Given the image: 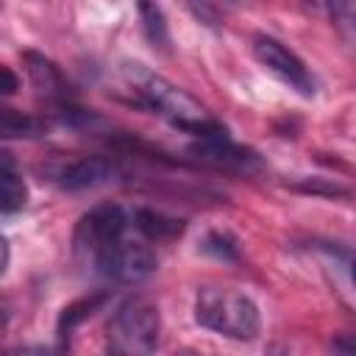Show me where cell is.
<instances>
[{
	"instance_id": "cell-1",
	"label": "cell",
	"mask_w": 356,
	"mask_h": 356,
	"mask_svg": "<svg viewBox=\"0 0 356 356\" xmlns=\"http://www.w3.org/2000/svg\"><path fill=\"white\" fill-rule=\"evenodd\" d=\"M122 75L134 86L139 100L147 103L150 108H156L159 114H164L175 128H184V131H189V134H195L200 139L225 136V128H220L195 97H189L184 89H178L167 78L150 72L145 64L125 61L122 64Z\"/></svg>"
},
{
	"instance_id": "cell-2",
	"label": "cell",
	"mask_w": 356,
	"mask_h": 356,
	"mask_svg": "<svg viewBox=\"0 0 356 356\" xmlns=\"http://www.w3.org/2000/svg\"><path fill=\"white\" fill-rule=\"evenodd\" d=\"M195 320L203 328L239 342L256 339L261 328L259 306L245 292L228 286H203L195 298Z\"/></svg>"
},
{
	"instance_id": "cell-3",
	"label": "cell",
	"mask_w": 356,
	"mask_h": 356,
	"mask_svg": "<svg viewBox=\"0 0 356 356\" xmlns=\"http://www.w3.org/2000/svg\"><path fill=\"white\" fill-rule=\"evenodd\" d=\"M159 309L153 300L136 295L117 306L106 328L108 356H153L159 345Z\"/></svg>"
},
{
	"instance_id": "cell-4",
	"label": "cell",
	"mask_w": 356,
	"mask_h": 356,
	"mask_svg": "<svg viewBox=\"0 0 356 356\" xmlns=\"http://www.w3.org/2000/svg\"><path fill=\"white\" fill-rule=\"evenodd\" d=\"M125 228H128V217L117 203L95 206L89 214H83L78 220V228L72 236L75 256L92 267L106 250H111L114 245L122 242Z\"/></svg>"
},
{
	"instance_id": "cell-5",
	"label": "cell",
	"mask_w": 356,
	"mask_h": 356,
	"mask_svg": "<svg viewBox=\"0 0 356 356\" xmlns=\"http://www.w3.org/2000/svg\"><path fill=\"white\" fill-rule=\"evenodd\" d=\"M156 270V253L139 242H120L111 250H106L95 264L92 273L120 281V284H139Z\"/></svg>"
},
{
	"instance_id": "cell-6",
	"label": "cell",
	"mask_w": 356,
	"mask_h": 356,
	"mask_svg": "<svg viewBox=\"0 0 356 356\" xmlns=\"http://www.w3.org/2000/svg\"><path fill=\"white\" fill-rule=\"evenodd\" d=\"M253 53H256V58H259L275 78H281L289 89H295V92H300V95H306V97L314 95V78L309 75V70L303 67V61H300L289 47H284L278 39H273V36H256Z\"/></svg>"
},
{
	"instance_id": "cell-7",
	"label": "cell",
	"mask_w": 356,
	"mask_h": 356,
	"mask_svg": "<svg viewBox=\"0 0 356 356\" xmlns=\"http://www.w3.org/2000/svg\"><path fill=\"white\" fill-rule=\"evenodd\" d=\"M47 172L56 186H61L67 192H78V189H92V186L111 181L114 164L100 156H81L72 161H61V164L50 167Z\"/></svg>"
},
{
	"instance_id": "cell-8",
	"label": "cell",
	"mask_w": 356,
	"mask_h": 356,
	"mask_svg": "<svg viewBox=\"0 0 356 356\" xmlns=\"http://www.w3.org/2000/svg\"><path fill=\"white\" fill-rule=\"evenodd\" d=\"M25 64H28V78L33 83V89L44 97H67L70 86L64 81V75L58 72V67L39 56V53H25Z\"/></svg>"
},
{
	"instance_id": "cell-9",
	"label": "cell",
	"mask_w": 356,
	"mask_h": 356,
	"mask_svg": "<svg viewBox=\"0 0 356 356\" xmlns=\"http://www.w3.org/2000/svg\"><path fill=\"white\" fill-rule=\"evenodd\" d=\"M134 225H136V231H139L142 236H147L150 242H170V239L181 236V231H184V220L167 217V214L153 211V209H136Z\"/></svg>"
},
{
	"instance_id": "cell-10",
	"label": "cell",
	"mask_w": 356,
	"mask_h": 356,
	"mask_svg": "<svg viewBox=\"0 0 356 356\" xmlns=\"http://www.w3.org/2000/svg\"><path fill=\"white\" fill-rule=\"evenodd\" d=\"M44 131V122L17 111V108H0V139H28V136H39Z\"/></svg>"
},
{
	"instance_id": "cell-11",
	"label": "cell",
	"mask_w": 356,
	"mask_h": 356,
	"mask_svg": "<svg viewBox=\"0 0 356 356\" xmlns=\"http://www.w3.org/2000/svg\"><path fill=\"white\" fill-rule=\"evenodd\" d=\"M28 203V186L25 181L11 172V167H0V214L19 211Z\"/></svg>"
},
{
	"instance_id": "cell-12",
	"label": "cell",
	"mask_w": 356,
	"mask_h": 356,
	"mask_svg": "<svg viewBox=\"0 0 356 356\" xmlns=\"http://www.w3.org/2000/svg\"><path fill=\"white\" fill-rule=\"evenodd\" d=\"M139 11H142V17H145V31H147V39L153 42V47L167 50L170 36H167V25H164L161 8H159V6H150V3H142Z\"/></svg>"
},
{
	"instance_id": "cell-13",
	"label": "cell",
	"mask_w": 356,
	"mask_h": 356,
	"mask_svg": "<svg viewBox=\"0 0 356 356\" xmlns=\"http://www.w3.org/2000/svg\"><path fill=\"white\" fill-rule=\"evenodd\" d=\"M103 300V295H97V298H83V300H78V303H72V306H67L64 309V314H61V320H58V334L61 337H67L81 320H86L89 314H92V309L97 306Z\"/></svg>"
},
{
	"instance_id": "cell-14",
	"label": "cell",
	"mask_w": 356,
	"mask_h": 356,
	"mask_svg": "<svg viewBox=\"0 0 356 356\" xmlns=\"http://www.w3.org/2000/svg\"><path fill=\"white\" fill-rule=\"evenodd\" d=\"M203 250H206V253H214L217 259H228V261L236 259V245H234L225 234H209V236L203 239Z\"/></svg>"
},
{
	"instance_id": "cell-15",
	"label": "cell",
	"mask_w": 356,
	"mask_h": 356,
	"mask_svg": "<svg viewBox=\"0 0 356 356\" xmlns=\"http://www.w3.org/2000/svg\"><path fill=\"white\" fill-rule=\"evenodd\" d=\"M17 89H19L17 75L8 67H0V95H14Z\"/></svg>"
},
{
	"instance_id": "cell-16",
	"label": "cell",
	"mask_w": 356,
	"mask_h": 356,
	"mask_svg": "<svg viewBox=\"0 0 356 356\" xmlns=\"http://www.w3.org/2000/svg\"><path fill=\"white\" fill-rule=\"evenodd\" d=\"M334 356H353V339L350 337H339L334 342Z\"/></svg>"
},
{
	"instance_id": "cell-17",
	"label": "cell",
	"mask_w": 356,
	"mask_h": 356,
	"mask_svg": "<svg viewBox=\"0 0 356 356\" xmlns=\"http://www.w3.org/2000/svg\"><path fill=\"white\" fill-rule=\"evenodd\" d=\"M6 264H8V242H6V236H0V275H3Z\"/></svg>"
},
{
	"instance_id": "cell-18",
	"label": "cell",
	"mask_w": 356,
	"mask_h": 356,
	"mask_svg": "<svg viewBox=\"0 0 356 356\" xmlns=\"http://www.w3.org/2000/svg\"><path fill=\"white\" fill-rule=\"evenodd\" d=\"M175 356H200V353H195L192 348H181V350H175Z\"/></svg>"
},
{
	"instance_id": "cell-19",
	"label": "cell",
	"mask_w": 356,
	"mask_h": 356,
	"mask_svg": "<svg viewBox=\"0 0 356 356\" xmlns=\"http://www.w3.org/2000/svg\"><path fill=\"white\" fill-rule=\"evenodd\" d=\"M0 356H3V353H0Z\"/></svg>"
}]
</instances>
